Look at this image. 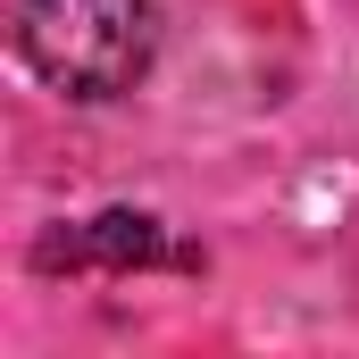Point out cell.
<instances>
[{"mask_svg":"<svg viewBox=\"0 0 359 359\" xmlns=\"http://www.w3.org/2000/svg\"><path fill=\"white\" fill-rule=\"evenodd\" d=\"M151 0H17L25 67L67 100H117L151 67Z\"/></svg>","mask_w":359,"mask_h":359,"instance_id":"6da1fadb","label":"cell"},{"mask_svg":"<svg viewBox=\"0 0 359 359\" xmlns=\"http://www.w3.org/2000/svg\"><path fill=\"white\" fill-rule=\"evenodd\" d=\"M159 259H184V251L142 209H100L84 226H59L34 243V268H159Z\"/></svg>","mask_w":359,"mask_h":359,"instance_id":"7a4b0ae2","label":"cell"}]
</instances>
